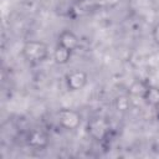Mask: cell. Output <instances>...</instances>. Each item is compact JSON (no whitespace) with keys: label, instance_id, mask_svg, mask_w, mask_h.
<instances>
[{"label":"cell","instance_id":"9","mask_svg":"<svg viewBox=\"0 0 159 159\" xmlns=\"http://www.w3.org/2000/svg\"><path fill=\"white\" fill-rule=\"evenodd\" d=\"M148 86L149 84H147V83H144L142 81H135V82L132 83V86L129 88V93L133 94V96H140L143 98V96H144Z\"/></svg>","mask_w":159,"mask_h":159},{"label":"cell","instance_id":"3","mask_svg":"<svg viewBox=\"0 0 159 159\" xmlns=\"http://www.w3.org/2000/svg\"><path fill=\"white\" fill-rule=\"evenodd\" d=\"M65 81H66V86L70 91H81L88 82V75L87 72L82 71V70H72L70 71L66 77H65Z\"/></svg>","mask_w":159,"mask_h":159},{"label":"cell","instance_id":"5","mask_svg":"<svg viewBox=\"0 0 159 159\" xmlns=\"http://www.w3.org/2000/svg\"><path fill=\"white\" fill-rule=\"evenodd\" d=\"M57 45L70 50V51H75L78 46H80V39L78 36L71 31V30H62L58 35V40H57Z\"/></svg>","mask_w":159,"mask_h":159},{"label":"cell","instance_id":"11","mask_svg":"<svg viewBox=\"0 0 159 159\" xmlns=\"http://www.w3.org/2000/svg\"><path fill=\"white\" fill-rule=\"evenodd\" d=\"M152 37H153V41L159 45V22L154 25V27L152 30Z\"/></svg>","mask_w":159,"mask_h":159},{"label":"cell","instance_id":"4","mask_svg":"<svg viewBox=\"0 0 159 159\" xmlns=\"http://www.w3.org/2000/svg\"><path fill=\"white\" fill-rule=\"evenodd\" d=\"M108 129H109V124L103 118H93L88 122V125H87L88 134L96 140L103 139L108 133Z\"/></svg>","mask_w":159,"mask_h":159},{"label":"cell","instance_id":"10","mask_svg":"<svg viewBox=\"0 0 159 159\" xmlns=\"http://www.w3.org/2000/svg\"><path fill=\"white\" fill-rule=\"evenodd\" d=\"M114 106L117 108V111H120V112H124L129 108L130 106V101H129V97L128 96H119L116 98V102H114Z\"/></svg>","mask_w":159,"mask_h":159},{"label":"cell","instance_id":"1","mask_svg":"<svg viewBox=\"0 0 159 159\" xmlns=\"http://www.w3.org/2000/svg\"><path fill=\"white\" fill-rule=\"evenodd\" d=\"M48 53L50 51L47 43L40 40H29L22 45L21 48L22 58L31 65L43 62L48 57Z\"/></svg>","mask_w":159,"mask_h":159},{"label":"cell","instance_id":"7","mask_svg":"<svg viewBox=\"0 0 159 159\" xmlns=\"http://www.w3.org/2000/svg\"><path fill=\"white\" fill-rule=\"evenodd\" d=\"M71 56H72V51H70V50H67V48H65V47H62L60 45H57L55 51H53V60H55V62L57 65L68 63Z\"/></svg>","mask_w":159,"mask_h":159},{"label":"cell","instance_id":"6","mask_svg":"<svg viewBox=\"0 0 159 159\" xmlns=\"http://www.w3.org/2000/svg\"><path fill=\"white\" fill-rule=\"evenodd\" d=\"M27 143L32 148H45L47 145V143H48V138L42 130L35 129V130H31L29 133Z\"/></svg>","mask_w":159,"mask_h":159},{"label":"cell","instance_id":"2","mask_svg":"<svg viewBox=\"0 0 159 159\" xmlns=\"http://www.w3.org/2000/svg\"><path fill=\"white\" fill-rule=\"evenodd\" d=\"M57 120H58V124L66 130H75L81 125L82 117L80 112L75 109L62 108L57 112Z\"/></svg>","mask_w":159,"mask_h":159},{"label":"cell","instance_id":"8","mask_svg":"<svg viewBox=\"0 0 159 159\" xmlns=\"http://www.w3.org/2000/svg\"><path fill=\"white\" fill-rule=\"evenodd\" d=\"M143 99L152 106H159V88L154 86H148L143 96Z\"/></svg>","mask_w":159,"mask_h":159}]
</instances>
